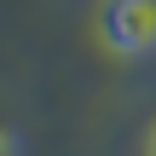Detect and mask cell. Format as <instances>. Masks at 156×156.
Returning a JSON list of instances; mask_svg holds the SVG:
<instances>
[{"instance_id": "3", "label": "cell", "mask_w": 156, "mask_h": 156, "mask_svg": "<svg viewBox=\"0 0 156 156\" xmlns=\"http://www.w3.org/2000/svg\"><path fill=\"white\" fill-rule=\"evenodd\" d=\"M151 156H156V139H151Z\"/></svg>"}, {"instance_id": "1", "label": "cell", "mask_w": 156, "mask_h": 156, "mask_svg": "<svg viewBox=\"0 0 156 156\" xmlns=\"http://www.w3.org/2000/svg\"><path fill=\"white\" fill-rule=\"evenodd\" d=\"M98 35L122 58H151L156 52V0H104L98 6Z\"/></svg>"}, {"instance_id": "2", "label": "cell", "mask_w": 156, "mask_h": 156, "mask_svg": "<svg viewBox=\"0 0 156 156\" xmlns=\"http://www.w3.org/2000/svg\"><path fill=\"white\" fill-rule=\"evenodd\" d=\"M17 151H23V145H17V133H12V127L0 122V156H17Z\"/></svg>"}]
</instances>
